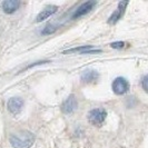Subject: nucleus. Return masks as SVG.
I'll return each instance as SVG.
<instances>
[{
    "instance_id": "obj_2",
    "label": "nucleus",
    "mask_w": 148,
    "mask_h": 148,
    "mask_svg": "<svg viewBox=\"0 0 148 148\" xmlns=\"http://www.w3.org/2000/svg\"><path fill=\"white\" fill-rule=\"evenodd\" d=\"M106 116H107V111L104 108H94L88 112L87 118L88 121L92 125V126H101L106 120Z\"/></svg>"
},
{
    "instance_id": "obj_14",
    "label": "nucleus",
    "mask_w": 148,
    "mask_h": 148,
    "mask_svg": "<svg viewBox=\"0 0 148 148\" xmlns=\"http://www.w3.org/2000/svg\"><path fill=\"white\" fill-rule=\"evenodd\" d=\"M125 46V42H123V41H118V42H112L110 44V47L112 48H123Z\"/></svg>"
},
{
    "instance_id": "obj_5",
    "label": "nucleus",
    "mask_w": 148,
    "mask_h": 148,
    "mask_svg": "<svg viewBox=\"0 0 148 148\" xmlns=\"http://www.w3.org/2000/svg\"><path fill=\"white\" fill-rule=\"evenodd\" d=\"M78 107V100L75 95H70L61 105V111L66 115L73 114Z\"/></svg>"
},
{
    "instance_id": "obj_6",
    "label": "nucleus",
    "mask_w": 148,
    "mask_h": 148,
    "mask_svg": "<svg viewBox=\"0 0 148 148\" xmlns=\"http://www.w3.org/2000/svg\"><path fill=\"white\" fill-rule=\"evenodd\" d=\"M22 107H23V99L20 97H12L8 100L7 108L10 111V114L12 115H17L21 111Z\"/></svg>"
},
{
    "instance_id": "obj_11",
    "label": "nucleus",
    "mask_w": 148,
    "mask_h": 148,
    "mask_svg": "<svg viewBox=\"0 0 148 148\" xmlns=\"http://www.w3.org/2000/svg\"><path fill=\"white\" fill-rule=\"evenodd\" d=\"M70 52H79V53H97V52H101L100 49H96L92 46H82V47H77L64 51V53H70Z\"/></svg>"
},
{
    "instance_id": "obj_1",
    "label": "nucleus",
    "mask_w": 148,
    "mask_h": 148,
    "mask_svg": "<svg viewBox=\"0 0 148 148\" xmlns=\"http://www.w3.org/2000/svg\"><path fill=\"white\" fill-rule=\"evenodd\" d=\"M9 141L14 148H30L35 143V136L30 132H20L12 134Z\"/></svg>"
},
{
    "instance_id": "obj_10",
    "label": "nucleus",
    "mask_w": 148,
    "mask_h": 148,
    "mask_svg": "<svg viewBox=\"0 0 148 148\" xmlns=\"http://www.w3.org/2000/svg\"><path fill=\"white\" fill-rule=\"evenodd\" d=\"M57 10H58V7L57 6H48V7H46L37 16V19H36V22H41L44 21L45 19H47V18H49L51 15H53L55 12H57Z\"/></svg>"
},
{
    "instance_id": "obj_8",
    "label": "nucleus",
    "mask_w": 148,
    "mask_h": 148,
    "mask_svg": "<svg viewBox=\"0 0 148 148\" xmlns=\"http://www.w3.org/2000/svg\"><path fill=\"white\" fill-rule=\"evenodd\" d=\"M127 5H128V2H127V1H121V2H119L117 10H116V11L110 16V18L108 19V22H109V23H116V22L118 21L119 19L121 18V16L124 15Z\"/></svg>"
},
{
    "instance_id": "obj_13",
    "label": "nucleus",
    "mask_w": 148,
    "mask_h": 148,
    "mask_svg": "<svg viewBox=\"0 0 148 148\" xmlns=\"http://www.w3.org/2000/svg\"><path fill=\"white\" fill-rule=\"evenodd\" d=\"M141 86H143V88L144 90L148 92V75H146L144 78H143V80H141Z\"/></svg>"
},
{
    "instance_id": "obj_3",
    "label": "nucleus",
    "mask_w": 148,
    "mask_h": 148,
    "mask_svg": "<svg viewBox=\"0 0 148 148\" xmlns=\"http://www.w3.org/2000/svg\"><path fill=\"white\" fill-rule=\"evenodd\" d=\"M96 5H97L96 1H86V2L82 3L74 11V14L71 16V19H78V18H82L84 16H86L88 12H90L94 9V7Z\"/></svg>"
},
{
    "instance_id": "obj_4",
    "label": "nucleus",
    "mask_w": 148,
    "mask_h": 148,
    "mask_svg": "<svg viewBox=\"0 0 148 148\" xmlns=\"http://www.w3.org/2000/svg\"><path fill=\"white\" fill-rule=\"evenodd\" d=\"M129 89V82L125 78L118 77L112 82V90L116 95H124L126 94Z\"/></svg>"
},
{
    "instance_id": "obj_12",
    "label": "nucleus",
    "mask_w": 148,
    "mask_h": 148,
    "mask_svg": "<svg viewBox=\"0 0 148 148\" xmlns=\"http://www.w3.org/2000/svg\"><path fill=\"white\" fill-rule=\"evenodd\" d=\"M57 30V27L55 25H47L44 29L41 30V35L47 36V35H52L55 31Z\"/></svg>"
},
{
    "instance_id": "obj_9",
    "label": "nucleus",
    "mask_w": 148,
    "mask_h": 148,
    "mask_svg": "<svg viewBox=\"0 0 148 148\" xmlns=\"http://www.w3.org/2000/svg\"><path fill=\"white\" fill-rule=\"evenodd\" d=\"M98 78H99V74L96 70H86L82 73V77H80L82 82L84 84H92V82H97Z\"/></svg>"
},
{
    "instance_id": "obj_7",
    "label": "nucleus",
    "mask_w": 148,
    "mask_h": 148,
    "mask_svg": "<svg viewBox=\"0 0 148 148\" xmlns=\"http://www.w3.org/2000/svg\"><path fill=\"white\" fill-rule=\"evenodd\" d=\"M20 7V1H17V0H6L1 3V8L3 10L5 14H14L15 11H17Z\"/></svg>"
}]
</instances>
